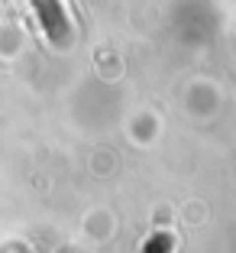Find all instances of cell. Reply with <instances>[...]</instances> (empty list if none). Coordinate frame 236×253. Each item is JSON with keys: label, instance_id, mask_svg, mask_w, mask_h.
Segmentation results:
<instances>
[{"label": "cell", "instance_id": "6da1fadb", "mask_svg": "<svg viewBox=\"0 0 236 253\" xmlns=\"http://www.w3.org/2000/svg\"><path fill=\"white\" fill-rule=\"evenodd\" d=\"M39 20H42L45 33H49L55 42H62V36L68 33V20H65V10H62L59 0H33Z\"/></svg>", "mask_w": 236, "mask_h": 253}]
</instances>
